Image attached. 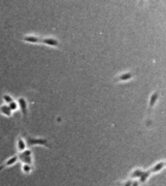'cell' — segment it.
<instances>
[{
	"label": "cell",
	"mask_w": 166,
	"mask_h": 186,
	"mask_svg": "<svg viewBox=\"0 0 166 186\" xmlns=\"http://www.w3.org/2000/svg\"><path fill=\"white\" fill-rule=\"evenodd\" d=\"M22 137L26 143V146L27 147H32L36 146H45V147H51V144L50 143L48 139L45 138H35V137H31L25 133L22 134Z\"/></svg>",
	"instance_id": "1"
},
{
	"label": "cell",
	"mask_w": 166,
	"mask_h": 186,
	"mask_svg": "<svg viewBox=\"0 0 166 186\" xmlns=\"http://www.w3.org/2000/svg\"><path fill=\"white\" fill-rule=\"evenodd\" d=\"M159 96H160V90L157 89L155 91H154L151 96H150V99H149V106H148V110H147V124L149 125L150 123V119H151V115H152V112L154 111V108L157 105V103L159 100Z\"/></svg>",
	"instance_id": "2"
},
{
	"label": "cell",
	"mask_w": 166,
	"mask_h": 186,
	"mask_svg": "<svg viewBox=\"0 0 166 186\" xmlns=\"http://www.w3.org/2000/svg\"><path fill=\"white\" fill-rule=\"evenodd\" d=\"M19 161H20L23 164H28L33 166L34 161H33V153L31 149H25L24 151L19 152L18 155Z\"/></svg>",
	"instance_id": "3"
},
{
	"label": "cell",
	"mask_w": 166,
	"mask_h": 186,
	"mask_svg": "<svg viewBox=\"0 0 166 186\" xmlns=\"http://www.w3.org/2000/svg\"><path fill=\"white\" fill-rule=\"evenodd\" d=\"M17 102L19 104V108L20 110V112H22L23 120H25L28 115V101L26 100V98L19 97L17 100Z\"/></svg>",
	"instance_id": "4"
},
{
	"label": "cell",
	"mask_w": 166,
	"mask_h": 186,
	"mask_svg": "<svg viewBox=\"0 0 166 186\" xmlns=\"http://www.w3.org/2000/svg\"><path fill=\"white\" fill-rule=\"evenodd\" d=\"M135 76H136L135 72H132V71L123 72V73H121L114 79V82H126L132 80Z\"/></svg>",
	"instance_id": "5"
},
{
	"label": "cell",
	"mask_w": 166,
	"mask_h": 186,
	"mask_svg": "<svg viewBox=\"0 0 166 186\" xmlns=\"http://www.w3.org/2000/svg\"><path fill=\"white\" fill-rule=\"evenodd\" d=\"M41 44L51 46V48H59L60 46V42L58 39H56L55 37H44L41 38Z\"/></svg>",
	"instance_id": "6"
},
{
	"label": "cell",
	"mask_w": 166,
	"mask_h": 186,
	"mask_svg": "<svg viewBox=\"0 0 166 186\" xmlns=\"http://www.w3.org/2000/svg\"><path fill=\"white\" fill-rule=\"evenodd\" d=\"M22 40L25 43L28 44H35V45H39L41 44V37H38L36 35H24L22 38Z\"/></svg>",
	"instance_id": "7"
},
{
	"label": "cell",
	"mask_w": 166,
	"mask_h": 186,
	"mask_svg": "<svg viewBox=\"0 0 166 186\" xmlns=\"http://www.w3.org/2000/svg\"><path fill=\"white\" fill-rule=\"evenodd\" d=\"M164 168H165V161H164V160H161V161L154 164L153 166L149 169V170L152 174H158V173L161 172Z\"/></svg>",
	"instance_id": "8"
},
{
	"label": "cell",
	"mask_w": 166,
	"mask_h": 186,
	"mask_svg": "<svg viewBox=\"0 0 166 186\" xmlns=\"http://www.w3.org/2000/svg\"><path fill=\"white\" fill-rule=\"evenodd\" d=\"M19 161L18 159V155H13L12 157H10L9 159H7L6 161H5L1 166H0V170H2L3 169L7 168V167H11V166H14V165Z\"/></svg>",
	"instance_id": "9"
},
{
	"label": "cell",
	"mask_w": 166,
	"mask_h": 186,
	"mask_svg": "<svg viewBox=\"0 0 166 186\" xmlns=\"http://www.w3.org/2000/svg\"><path fill=\"white\" fill-rule=\"evenodd\" d=\"M143 172H144V170L141 169V168L133 169L131 170V173L129 174V179H131V180H133V179H139L140 177L142 175Z\"/></svg>",
	"instance_id": "10"
},
{
	"label": "cell",
	"mask_w": 166,
	"mask_h": 186,
	"mask_svg": "<svg viewBox=\"0 0 166 186\" xmlns=\"http://www.w3.org/2000/svg\"><path fill=\"white\" fill-rule=\"evenodd\" d=\"M0 113H1L2 115H5L7 117H11L13 115V112L10 110L9 106L6 104H3V105L0 106Z\"/></svg>",
	"instance_id": "11"
},
{
	"label": "cell",
	"mask_w": 166,
	"mask_h": 186,
	"mask_svg": "<svg viewBox=\"0 0 166 186\" xmlns=\"http://www.w3.org/2000/svg\"><path fill=\"white\" fill-rule=\"evenodd\" d=\"M17 149L19 152H23L24 151L25 149H27L26 147V143H25V141L23 140V138L20 136L19 137L18 139V142H17Z\"/></svg>",
	"instance_id": "12"
},
{
	"label": "cell",
	"mask_w": 166,
	"mask_h": 186,
	"mask_svg": "<svg viewBox=\"0 0 166 186\" xmlns=\"http://www.w3.org/2000/svg\"><path fill=\"white\" fill-rule=\"evenodd\" d=\"M151 175H152V174L150 173V170H144V172H143V174H142L141 177H140L139 181H138V182L144 185L145 183L147 182V180L150 178V177H151Z\"/></svg>",
	"instance_id": "13"
},
{
	"label": "cell",
	"mask_w": 166,
	"mask_h": 186,
	"mask_svg": "<svg viewBox=\"0 0 166 186\" xmlns=\"http://www.w3.org/2000/svg\"><path fill=\"white\" fill-rule=\"evenodd\" d=\"M22 170H23V174H29L33 170V166H31V165H28V164H23Z\"/></svg>",
	"instance_id": "14"
},
{
	"label": "cell",
	"mask_w": 166,
	"mask_h": 186,
	"mask_svg": "<svg viewBox=\"0 0 166 186\" xmlns=\"http://www.w3.org/2000/svg\"><path fill=\"white\" fill-rule=\"evenodd\" d=\"M2 98H3V101L5 102V104H6V105H9L12 101H14V98L10 94H8V93H5V94H3Z\"/></svg>",
	"instance_id": "15"
},
{
	"label": "cell",
	"mask_w": 166,
	"mask_h": 186,
	"mask_svg": "<svg viewBox=\"0 0 166 186\" xmlns=\"http://www.w3.org/2000/svg\"><path fill=\"white\" fill-rule=\"evenodd\" d=\"M8 106H9L10 110H11L12 112H16L17 110H19V104H18V102L16 101V100L12 101V102L10 103V104H9Z\"/></svg>",
	"instance_id": "16"
},
{
	"label": "cell",
	"mask_w": 166,
	"mask_h": 186,
	"mask_svg": "<svg viewBox=\"0 0 166 186\" xmlns=\"http://www.w3.org/2000/svg\"><path fill=\"white\" fill-rule=\"evenodd\" d=\"M133 180L127 179V180H122V181H117V184L118 186H131Z\"/></svg>",
	"instance_id": "17"
},
{
	"label": "cell",
	"mask_w": 166,
	"mask_h": 186,
	"mask_svg": "<svg viewBox=\"0 0 166 186\" xmlns=\"http://www.w3.org/2000/svg\"><path fill=\"white\" fill-rule=\"evenodd\" d=\"M139 185H140V183L137 181V180H135V181L132 182V185H131V186H139Z\"/></svg>",
	"instance_id": "18"
},
{
	"label": "cell",
	"mask_w": 166,
	"mask_h": 186,
	"mask_svg": "<svg viewBox=\"0 0 166 186\" xmlns=\"http://www.w3.org/2000/svg\"><path fill=\"white\" fill-rule=\"evenodd\" d=\"M143 186H146V185H143Z\"/></svg>",
	"instance_id": "19"
}]
</instances>
